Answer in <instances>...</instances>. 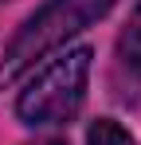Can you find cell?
Returning a JSON list of instances; mask_svg holds the SVG:
<instances>
[{
	"instance_id": "obj_1",
	"label": "cell",
	"mask_w": 141,
	"mask_h": 145,
	"mask_svg": "<svg viewBox=\"0 0 141 145\" xmlns=\"http://www.w3.org/2000/svg\"><path fill=\"white\" fill-rule=\"evenodd\" d=\"M110 8V0H47L35 16H27L24 27L12 35V43L0 59V86L16 82L35 59H43L47 51L67 43L74 31L94 24L102 12Z\"/></svg>"
},
{
	"instance_id": "obj_2",
	"label": "cell",
	"mask_w": 141,
	"mask_h": 145,
	"mask_svg": "<svg viewBox=\"0 0 141 145\" xmlns=\"http://www.w3.org/2000/svg\"><path fill=\"white\" fill-rule=\"evenodd\" d=\"M90 47H70L67 55H59L55 63H47L16 98V114L24 125H67L86 98V78H90Z\"/></svg>"
},
{
	"instance_id": "obj_3",
	"label": "cell",
	"mask_w": 141,
	"mask_h": 145,
	"mask_svg": "<svg viewBox=\"0 0 141 145\" xmlns=\"http://www.w3.org/2000/svg\"><path fill=\"white\" fill-rule=\"evenodd\" d=\"M118 63L133 74V78H141V8L133 12L129 27H125L121 39H118Z\"/></svg>"
},
{
	"instance_id": "obj_4",
	"label": "cell",
	"mask_w": 141,
	"mask_h": 145,
	"mask_svg": "<svg viewBox=\"0 0 141 145\" xmlns=\"http://www.w3.org/2000/svg\"><path fill=\"white\" fill-rule=\"evenodd\" d=\"M86 145H137L114 118H98L90 125V133H86Z\"/></svg>"
},
{
	"instance_id": "obj_5",
	"label": "cell",
	"mask_w": 141,
	"mask_h": 145,
	"mask_svg": "<svg viewBox=\"0 0 141 145\" xmlns=\"http://www.w3.org/2000/svg\"><path fill=\"white\" fill-rule=\"evenodd\" d=\"M39 145H63V141H39Z\"/></svg>"
}]
</instances>
